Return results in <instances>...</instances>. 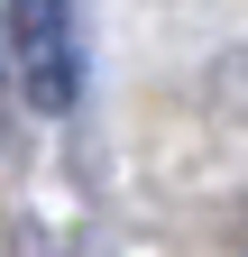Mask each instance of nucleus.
Segmentation results:
<instances>
[{
    "label": "nucleus",
    "mask_w": 248,
    "mask_h": 257,
    "mask_svg": "<svg viewBox=\"0 0 248 257\" xmlns=\"http://www.w3.org/2000/svg\"><path fill=\"white\" fill-rule=\"evenodd\" d=\"M230 248H239V257H248V202H239V220H230Z\"/></svg>",
    "instance_id": "2"
},
{
    "label": "nucleus",
    "mask_w": 248,
    "mask_h": 257,
    "mask_svg": "<svg viewBox=\"0 0 248 257\" xmlns=\"http://www.w3.org/2000/svg\"><path fill=\"white\" fill-rule=\"evenodd\" d=\"M0 28H10V64L28 110L65 119L83 101V10L74 0H0Z\"/></svg>",
    "instance_id": "1"
}]
</instances>
